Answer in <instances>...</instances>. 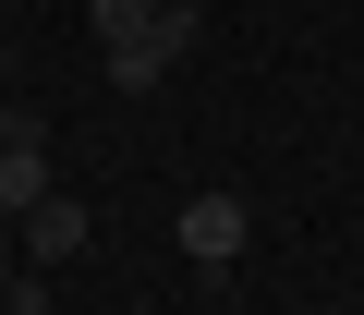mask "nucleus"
<instances>
[{"instance_id": "nucleus-5", "label": "nucleus", "mask_w": 364, "mask_h": 315, "mask_svg": "<svg viewBox=\"0 0 364 315\" xmlns=\"http://www.w3.org/2000/svg\"><path fill=\"white\" fill-rule=\"evenodd\" d=\"M158 13H170V0H97V49H134Z\"/></svg>"}, {"instance_id": "nucleus-4", "label": "nucleus", "mask_w": 364, "mask_h": 315, "mask_svg": "<svg viewBox=\"0 0 364 315\" xmlns=\"http://www.w3.org/2000/svg\"><path fill=\"white\" fill-rule=\"evenodd\" d=\"M25 255H85V206L73 194H37L25 206Z\"/></svg>"}, {"instance_id": "nucleus-2", "label": "nucleus", "mask_w": 364, "mask_h": 315, "mask_svg": "<svg viewBox=\"0 0 364 315\" xmlns=\"http://www.w3.org/2000/svg\"><path fill=\"white\" fill-rule=\"evenodd\" d=\"M37 194H61V182H49V133H37L25 109H0V219H25Z\"/></svg>"}, {"instance_id": "nucleus-3", "label": "nucleus", "mask_w": 364, "mask_h": 315, "mask_svg": "<svg viewBox=\"0 0 364 315\" xmlns=\"http://www.w3.org/2000/svg\"><path fill=\"white\" fill-rule=\"evenodd\" d=\"M243 243H255V206L243 194H195V206H182V255H195V267H243Z\"/></svg>"}, {"instance_id": "nucleus-1", "label": "nucleus", "mask_w": 364, "mask_h": 315, "mask_svg": "<svg viewBox=\"0 0 364 315\" xmlns=\"http://www.w3.org/2000/svg\"><path fill=\"white\" fill-rule=\"evenodd\" d=\"M195 37H207V25H195V0H170V13H158L134 49H97V61H109V85H122V97H146L170 61H195Z\"/></svg>"}]
</instances>
